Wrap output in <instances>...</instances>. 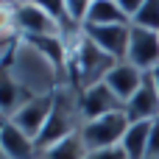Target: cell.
I'll return each instance as SVG.
<instances>
[{
	"label": "cell",
	"instance_id": "cell-1",
	"mask_svg": "<svg viewBox=\"0 0 159 159\" xmlns=\"http://www.w3.org/2000/svg\"><path fill=\"white\" fill-rule=\"evenodd\" d=\"M0 73H8L31 98H45V95H53L61 84H64V75L61 70L39 50L34 48L28 39H20L17 45V53L8 64V70H0Z\"/></svg>",
	"mask_w": 159,
	"mask_h": 159
},
{
	"label": "cell",
	"instance_id": "cell-2",
	"mask_svg": "<svg viewBox=\"0 0 159 159\" xmlns=\"http://www.w3.org/2000/svg\"><path fill=\"white\" fill-rule=\"evenodd\" d=\"M70 42V61H67V81L73 87L89 89L95 84H103L112 67L117 64L109 53H103L95 42H89L81 31L78 34H64Z\"/></svg>",
	"mask_w": 159,
	"mask_h": 159
},
{
	"label": "cell",
	"instance_id": "cell-3",
	"mask_svg": "<svg viewBox=\"0 0 159 159\" xmlns=\"http://www.w3.org/2000/svg\"><path fill=\"white\" fill-rule=\"evenodd\" d=\"M78 87H73L70 81H64L56 92H53V109L50 117L42 129V134L36 137V151H45L73 134L81 131V109H78Z\"/></svg>",
	"mask_w": 159,
	"mask_h": 159
},
{
	"label": "cell",
	"instance_id": "cell-4",
	"mask_svg": "<svg viewBox=\"0 0 159 159\" xmlns=\"http://www.w3.org/2000/svg\"><path fill=\"white\" fill-rule=\"evenodd\" d=\"M131 120L126 117V112H112L106 117L89 120L81 126V140L87 145V151H103V148H117L129 131Z\"/></svg>",
	"mask_w": 159,
	"mask_h": 159
},
{
	"label": "cell",
	"instance_id": "cell-5",
	"mask_svg": "<svg viewBox=\"0 0 159 159\" xmlns=\"http://www.w3.org/2000/svg\"><path fill=\"white\" fill-rule=\"evenodd\" d=\"M78 109H81V120L84 123H89V120H98V117H106V115H112V112H123L126 106H123V101L106 87V81L103 84H95V87H89V89H81V95H78ZM81 123V126H84Z\"/></svg>",
	"mask_w": 159,
	"mask_h": 159
},
{
	"label": "cell",
	"instance_id": "cell-6",
	"mask_svg": "<svg viewBox=\"0 0 159 159\" xmlns=\"http://www.w3.org/2000/svg\"><path fill=\"white\" fill-rule=\"evenodd\" d=\"M126 61H131L140 73L151 75L159 67V34L131 25V39H129V56H126Z\"/></svg>",
	"mask_w": 159,
	"mask_h": 159
},
{
	"label": "cell",
	"instance_id": "cell-7",
	"mask_svg": "<svg viewBox=\"0 0 159 159\" xmlns=\"http://www.w3.org/2000/svg\"><path fill=\"white\" fill-rule=\"evenodd\" d=\"M81 34L95 42L103 53H109L115 61H126L129 56V39L131 25H98V28H81Z\"/></svg>",
	"mask_w": 159,
	"mask_h": 159
},
{
	"label": "cell",
	"instance_id": "cell-8",
	"mask_svg": "<svg viewBox=\"0 0 159 159\" xmlns=\"http://www.w3.org/2000/svg\"><path fill=\"white\" fill-rule=\"evenodd\" d=\"M50 109H53V95H45V98H31L8 123H14L25 137H31L36 143V137L42 134L48 117H50Z\"/></svg>",
	"mask_w": 159,
	"mask_h": 159
},
{
	"label": "cell",
	"instance_id": "cell-9",
	"mask_svg": "<svg viewBox=\"0 0 159 159\" xmlns=\"http://www.w3.org/2000/svg\"><path fill=\"white\" fill-rule=\"evenodd\" d=\"M126 117L131 123H145V120H157L159 117V92H157V84L151 75H145L143 87L131 95V101L126 103Z\"/></svg>",
	"mask_w": 159,
	"mask_h": 159
},
{
	"label": "cell",
	"instance_id": "cell-10",
	"mask_svg": "<svg viewBox=\"0 0 159 159\" xmlns=\"http://www.w3.org/2000/svg\"><path fill=\"white\" fill-rule=\"evenodd\" d=\"M0 159H39L36 143L25 137L14 123H0Z\"/></svg>",
	"mask_w": 159,
	"mask_h": 159
},
{
	"label": "cell",
	"instance_id": "cell-11",
	"mask_svg": "<svg viewBox=\"0 0 159 159\" xmlns=\"http://www.w3.org/2000/svg\"><path fill=\"white\" fill-rule=\"evenodd\" d=\"M143 81H145V73H140L131 61H117L115 67H112V73L106 75V87L123 101V106L131 101V95L143 87Z\"/></svg>",
	"mask_w": 159,
	"mask_h": 159
},
{
	"label": "cell",
	"instance_id": "cell-12",
	"mask_svg": "<svg viewBox=\"0 0 159 159\" xmlns=\"http://www.w3.org/2000/svg\"><path fill=\"white\" fill-rule=\"evenodd\" d=\"M28 101H31V95L17 81L8 73H0V117L3 120H11Z\"/></svg>",
	"mask_w": 159,
	"mask_h": 159
},
{
	"label": "cell",
	"instance_id": "cell-13",
	"mask_svg": "<svg viewBox=\"0 0 159 159\" xmlns=\"http://www.w3.org/2000/svg\"><path fill=\"white\" fill-rule=\"evenodd\" d=\"M98 25H131V20L120 11L115 0H92L81 28H98Z\"/></svg>",
	"mask_w": 159,
	"mask_h": 159
},
{
	"label": "cell",
	"instance_id": "cell-14",
	"mask_svg": "<svg viewBox=\"0 0 159 159\" xmlns=\"http://www.w3.org/2000/svg\"><path fill=\"white\" fill-rule=\"evenodd\" d=\"M151 123H154V120L131 123V126H129V131H126V137H123V143H120L123 154L129 159H145V154H148V140H151Z\"/></svg>",
	"mask_w": 159,
	"mask_h": 159
},
{
	"label": "cell",
	"instance_id": "cell-15",
	"mask_svg": "<svg viewBox=\"0 0 159 159\" xmlns=\"http://www.w3.org/2000/svg\"><path fill=\"white\" fill-rule=\"evenodd\" d=\"M87 154L89 151H87L81 134H73V137L45 148V151H39V159H87Z\"/></svg>",
	"mask_w": 159,
	"mask_h": 159
},
{
	"label": "cell",
	"instance_id": "cell-16",
	"mask_svg": "<svg viewBox=\"0 0 159 159\" xmlns=\"http://www.w3.org/2000/svg\"><path fill=\"white\" fill-rule=\"evenodd\" d=\"M131 25L137 28H145V31H154L159 34V0H145V6L134 14Z\"/></svg>",
	"mask_w": 159,
	"mask_h": 159
},
{
	"label": "cell",
	"instance_id": "cell-17",
	"mask_svg": "<svg viewBox=\"0 0 159 159\" xmlns=\"http://www.w3.org/2000/svg\"><path fill=\"white\" fill-rule=\"evenodd\" d=\"M64 6H67V14H70V22L75 28H81L84 20H87V11H89L92 0H64Z\"/></svg>",
	"mask_w": 159,
	"mask_h": 159
},
{
	"label": "cell",
	"instance_id": "cell-18",
	"mask_svg": "<svg viewBox=\"0 0 159 159\" xmlns=\"http://www.w3.org/2000/svg\"><path fill=\"white\" fill-rule=\"evenodd\" d=\"M145 159H159V117L151 123V140H148V154Z\"/></svg>",
	"mask_w": 159,
	"mask_h": 159
},
{
	"label": "cell",
	"instance_id": "cell-19",
	"mask_svg": "<svg viewBox=\"0 0 159 159\" xmlns=\"http://www.w3.org/2000/svg\"><path fill=\"white\" fill-rule=\"evenodd\" d=\"M87 159H129L123 154V148L117 145V148H103V151H89Z\"/></svg>",
	"mask_w": 159,
	"mask_h": 159
},
{
	"label": "cell",
	"instance_id": "cell-20",
	"mask_svg": "<svg viewBox=\"0 0 159 159\" xmlns=\"http://www.w3.org/2000/svg\"><path fill=\"white\" fill-rule=\"evenodd\" d=\"M115 3L120 6V11H123L129 20H134V14H137V11L145 6V0H115Z\"/></svg>",
	"mask_w": 159,
	"mask_h": 159
},
{
	"label": "cell",
	"instance_id": "cell-21",
	"mask_svg": "<svg viewBox=\"0 0 159 159\" xmlns=\"http://www.w3.org/2000/svg\"><path fill=\"white\" fill-rule=\"evenodd\" d=\"M151 78H154V84H157V92H159V67L151 73Z\"/></svg>",
	"mask_w": 159,
	"mask_h": 159
}]
</instances>
